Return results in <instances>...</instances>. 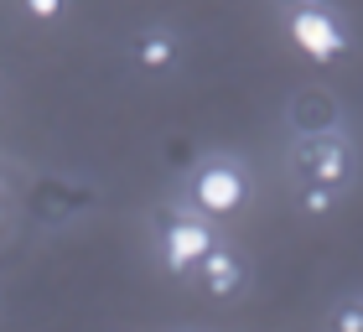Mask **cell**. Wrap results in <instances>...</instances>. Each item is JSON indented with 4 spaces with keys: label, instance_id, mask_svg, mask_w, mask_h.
<instances>
[{
    "label": "cell",
    "instance_id": "obj_1",
    "mask_svg": "<svg viewBox=\"0 0 363 332\" xmlns=\"http://www.w3.org/2000/svg\"><path fill=\"white\" fill-rule=\"evenodd\" d=\"M156 234H161V260H167L172 275H197V265L218 249V239H213V228H208L203 213L167 208L156 218Z\"/></svg>",
    "mask_w": 363,
    "mask_h": 332
},
{
    "label": "cell",
    "instance_id": "obj_2",
    "mask_svg": "<svg viewBox=\"0 0 363 332\" xmlns=\"http://www.w3.org/2000/svg\"><path fill=\"white\" fill-rule=\"evenodd\" d=\"M192 208L203 213V218H228V213L244 208V197H250V177H244L239 161L228 156H213L192 172Z\"/></svg>",
    "mask_w": 363,
    "mask_h": 332
},
{
    "label": "cell",
    "instance_id": "obj_3",
    "mask_svg": "<svg viewBox=\"0 0 363 332\" xmlns=\"http://www.w3.org/2000/svg\"><path fill=\"white\" fill-rule=\"evenodd\" d=\"M286 31H291V42L301 47V52L311 62H342L353 52V42H348V31H342V21L327 6H286Z\"/></svg>",
    "mask_w": 363,
    "mask_h": 332
},
{
    "label": "cell",
    "instance_id": "obj_4",
    "mask_svg": "<svg viewBox=\"0 0 363 332\" xmlns=\"http://www.w3.org/2000/svg\"><path fill=\"white\" fill-rule=\"evenodd\" d=\"M296 172H301V182H317V187H342V182L353 177V145L337 135H311L296 145Z\"/></svg>",
    "mask_w": 363,
    "mask_h": 332
},
{
    "label": "cell",
    "instance_id": "obj_5",
    "mask_svg": "<svg viewBox=\"0 0 363 332\" xmlns=\"http://www.w3.org/2000/svg\"><path fill=\"white\" fill-rule=\"evenodd\" d=\"M291 125L301 130V140L333 135V125H337V99L327 94V89H301V94L291 99Z\"/></svg>",
    "mask_w": 363,
    "mask_h": 332
},
{
    "label": "cell",
    "instance_id": "obj_6",
    "mask_svg": "<svg viewBox=\"0 0 363 332\" xmlns=\"http://www.w3.org/2000/svg\"><path fill=\"white\" fill-rule=\"evenodd\" d=\"M130 62H135L140 73H167L177 62V37L167 26H140L135 37H130Z\"/></svg>",
    "mask_w": 363,
    "mask_h": 332
},
{
    "label": "cell",
    "instance_id": "obj_7",
    "mask_svg": "<svg viewBox=\"0 0 363 332\" xmlns=\"http://www.w3.org/2000/svg\"><path fill=\"white\" fill-rule=\"evenodd\" d=\"M197 280H203L208 296H239L244 291V260L234 255V249H213V255L197 265Z\"/></svg>",
    "mask_w": 363,
    "mask_h": 332
},
{
    "label": "cell",
    "instance_id": "obj_8",
    "mask_svg": "<svg viewBox=\"0 0 363 332\" xmlns=\"http://www.w3.org/2000/svg\"><path fill=\"white\" fill-rule=\"evenodd\" d=\"M296 208L311 213V218H322V213L337 208V192L333 187H317V182H301V187H296Z\"/></svg>",
    "mask_w": 363,
    "mask_h": 332
},
{
    "label": "cell",
    "instance_id": "obj_9",
    "mask_svg": "<svg viewBox=\"0 0 363 332\" xmlns=\"http://www.w3.org/2000/svg\"><path fill=\"white\" fill-rule=\"evenodd\" d=\"M333 332H363V301L348 296V301L333 306Z\"/></svg>",
    "mask_w": 363,
    "mask_h": 332
},
{
    "label": "cell",
    "instance_id": "obj_10",
    "mask_svg": "<svg viewBox=\"0 0 363 332\" xmlns=\"http://www.w3.org/2000/svg\"><path fill=\"white\" fill-rule=\"evenodd\" d=\"M21 11L31 16V21H52V16H62V6H57V0H26Z\"/></svg>",
    "mask_w": 363,
    "mask_h": 332
}]
</instances>
